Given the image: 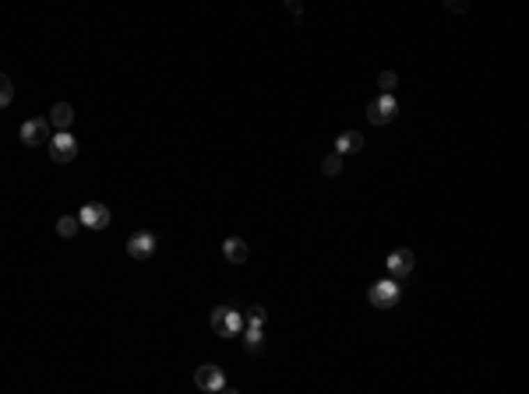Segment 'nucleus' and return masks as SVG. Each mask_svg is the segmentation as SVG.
Instances as JSON below:
<instances>
[{
  "label": "nucleus",
  "instance_id": "obj_1",
  "mask_svg": "<svg viewBox=\"0 0 529 394\" xmlns=\"http://www.w3.org/2000/svg\"><path fill=\"white\" fill-rule=\"evenodd\" d=\"M367 299H370V306H378V310H392L399 303V281L395 278L374 281V286L367 289Z\"/></svg>",
  "mask_w": 529,
  "mask_h": 394
},
{
  "label": "nucleus",
  "instance_id": "obj_2",
  "mask_svg": "<svg viewBox=\"0 0 529 394\" xmlns=\"http://www.w3.org/2000/svg\"><path fill=\"white\" fill-rule=\"evenodd\" d=\"M78 222L85 225V229H95V233H102L106 225L113 222V211L106 208L102 201H88V204H81V211H78Z\"/></svg>",
  "mask_w": 529,
  "mask_h": 394
},
{
  "label": "nucleus",
  "instance_id": "obj_3",
  "mask_svg": "<svg viewBox=\"0 0 529 394\" xmlns=\"http://www.w3.org/2000/svg\"><path fill=\"white\" fill-rule=\"evenodd\" d=\"M49 158L57 162V165H68L78 158V138L68 131V134H53L49 138Z\"/></svg>",
  "mask_w": 529,
  "mask_h": 394
},
{
  "label": "nucleus",
  "instance_id": "obj_4",
  "mask_svg": "<svg viewBox=\"0 0 529 394\" xmlns=\"http://www.w3.org/2000/svg\"><path fill=\"white\" fill-rule=\"evenodd\" d=\"M395 113H399L395 95H381V99H374V102L367 106V120L374 124V127H385V124H392V120H395Z\"/></svg>",
  "mask_w": 529,
  "mask_h": 394
},
{
  "label": "nucleus",
  "instance_id": "obj_5",
  "mask_svg": "<svg viewBox=\"0 0 529 394\" xmlns=\"http://www.w3.org/2000/svg\"><path fill=\"white\" fill-rule=\"evenodd\" d=\"M240 327H244V320H240L237 310H226V306L212 310V331H216L219 338H230V334H237Z\"/></svg>",
  "mask_w": 529,
  "mask_h": 394
},
{
  "label": "nucleus",
  "instance_id": "obj_6",
  "mask_svg": "<svg viewBox=\"0 0 529 394\" xmlns=\"http://www.w3.org/2000/svg\"><path fill=\"white\" fill-rule=\"evenodd\" d=\"M194 384H198L201 391H223V387H226V377H223V370H219L216 363H205V366L194 370Z\"/></svg>",
  "mask_w": 529,
  "mask_h": 394
},
{
  "label": "nucleus",
  "instance_id": "obj_7",
  "mask_svg": "<svg viewBox=\"0 0 529 394\" xmlns=\"http://www.w3.org/2000/svg\"><path fill=\"white\" fill-rule=\"evenodd\" d=\"M18 134H22V141H25L29 148H35V145H49V138H53V134H49V124H46V120H39V117H35V120H25Z\"/></svg>",
  "mask_w": 529,
  "mask_h": 394
},
{
  "label": "nucleus",
  "instance_id": "obj_8",
  "mask_svg": "<svg viewBox=\"0 0 529 394\" xmlns=\"http://www.w3.org/2000/svg\"><path fill=\"white\" fill-rule=\"evenodd\" d=\"M413 268H416V254H413V250L399 247V250L388 254V271H392V278H406V274H413Z\"/></svg>",
  "mask_w": 529,
  "mask_h": 394
},
{
  "label": "nucleus",
  "instance_id": "obj_9",
  "mask_svg": "<svg viewBox=\"0 0 529 394\" xmlns=\"http://www.w3.org/2000/svg\"><path fill=\"white\" fill-rule=\"evenodd\" d=\"M49 127H57V134H68L71 131V124H74V106L71 102H53V109H49V120H46Z\"/></svg>",
  "mask_w": 529,
  "mask_h": 394
},
{
  "label": "nucleus",
  "instance_id": "obj_10",
  "mask_svg": "<svg viewBox=\"0 0 529 394\" xmlns=\"http://www.w3.org/2000/svg\"><path fill=\"white\" fill-rule=\"evenodd\" d=\"M127 254L134 257V261H145V257H152L155 254V236L152 233H134L131 240H127Z\"/></svg>",
  "mask_w": 529,
  "mask_h": 394
},
{
  "label": "nucleus",
  "instance_id": "obj_11",
  "mask_svg": "<svg viewBox=\"0 0 529 394\" xmlns=\"http://www.w3.org/2000/svg\"><path fill=\"white\" fill-rule=\"evenodd\" d=\"M223 257H226L230 264H247V257H251V247H247L244 240L230 236V240H223Z\"/></svg>",
  "mask_w": 529,
  "mask_h": 394
},
{
  "label": "nucleus",
  "instance_id": "obj_12",
  "mask_svg": "<svg viewBox=\"0 0 529 394\" xmlns=\"http://www.w3.org/2000/svg\"><path fill=\"white\" fill-rule=\"evenodd\" d=\"M363 151V134L360 131H346L335 138V155H356Z\"/></svg>",
  "mask_w": 529,
  "mask_h": 394
},
{
  "label": "nucleus",
  "instance_id": "obj_13",
  "mask_svg": "<svg viewBox=\"0 0 529 394\" xmlns=\"http://www.w3.org/2000/svg\"><path fill=\"white\" fill-rule=\"evenodd\" d=\"M78 229H81L78 215H64V218H57V236H61V240H74V236H78Z\"/></svg>",
  "mask_w": 529,
  "mask_h": 394
},
{
  "label": "nucleus",
  "instance_id": "obj_14",
  "mask_svg": "<svg viewBox=\"0 0 529 394\" xmlns=\"http://www.w3.org/2000/svg\"><path fill=\"white\" fill-rule=\"evenodd\" d=\"M261 345H264V334H261V327H258V324H247V331H244V349L254 356V352H261Z\"/></svg>",
  "mask_w": 529,
  "mask_h": 394
},
{
  "label": "nucleus",
  "instance_id": "obj_15",
  "mask_svg": "<svg viewBox=\"0 0 529 394\" xmlns=\"http://www.w3.org/2000/svg\"><path fill=\"white\" fill-rule=\"evenodd\" d=\"M322 173H325V177H339V173H342V155H335V151L325 155V158H322Z\"/></svg>",
  "mask_w": 529,
  "mask_h": 394
},
{
  "label": "nucleus",
  "instance_id": "obj_16",
  "mask_svg": "<svg viewBox=\"0 0 529 394\" xmlns=\"http://www.w3.org/2000/svg\"><path fill=\"white\" fill-rule=\"evenodd\" d=\"M395 85H399V74H395V71H381V74H378V88H381V95H392V92H395Z\"/></svg>",
  "mask_w": 529,
  "mask_h": 394
},
{
  "label": "nucleus",
  "instance_id": "obj_17",
  "mask_svg": "<svg viewBox=\"0 0 529 394\" xmlns=\"http://www.w3.org/2000/svg\"><path fill=\"white\" fill-rule=\"evenodd\" d=\"M11 99H15L11 78H8V74H0V106H11Z\"/></svg>",
  "mask_w": 529,
  "mask_h": 394
},
{
  "label": "nucleus",
  "instance_id": "obj_18",
  "mask_svg": "<svg viewBox=\"0 0 529 394\" xmlns=\"http://www.w3.org/2000/svg\"><path fill=\"white\" fill-rule=\"evenodd\" d=\"M264 320H269V310H264V306H251V310H247V324H258V327H261Z\"/></svg>",
  "mask_w": 529,
  "mask_h": 394
},
{
  "label": "nucleus",
  "instance_id": "obj_19",
  "mask_svg": "<svg viewBox=\"0 0 529 394\" xmlns=\"http://www.w3.org/2000/svg\"><path fill=\"white\" fill-rule=\"evenodd\" d=\"M219 394H240V391H233V387H223V391H219Z\"/></svg>",
  "mask_w": 529,
  "mask_h": 394
}]
</instances>
